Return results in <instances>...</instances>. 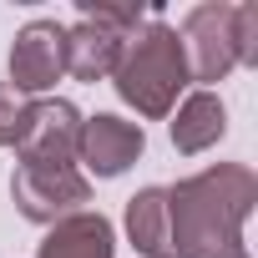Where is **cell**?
Instances as JSON below:
<instances>
[{
    "mask_svg": "<svg viewBox=\"0 0 258 258\" xmlns=\"http://www.w3.org/2000/svg\"><path fill=\"white\" fill-rule=\"evenodd\" d=\"M258 203V177L243 162H213L167 187V233L177 258H248L243 223Z\"/></svg>",
    "mask_w": 258,
    "mask_h": 258,
    "instance_id": "6da1fadb",
    "label": "cell"
},
{
    "mask_svg": "<svg viewBox=\"0 0 258 258\" xmlns=\"http://www.w3.org/2000/svg\"><path fill=\"white\" fill-rule=\"evenodd\" d=\"M111 81H116V96L126 106H137L142 116H152V121L167 116L177 106V91L192 81L177 26H167V21L152 16L142 31H132L116 71H111Z\"/></svg>",
    "mask_w": 258,
    "mask_h": 258,
    "instance_id": "7a4b0ae2",
    "label": "cell"
},
{
    "mask_svg": "<svg viewBox=\"0 0 258 258\" xmlns=\"http://www.w3.org/2000/svg\"><path fill=\"white\" fill-rule=\"evenodd\" d=\"M182 51H187V71L198 81H223L233 66H253L258 61V6L243 0H203L182 16Z\"/></svg>",
    "mask_w": 258,
    "mask_h": 258,
    "instance_id": "3957f363",
    "label": "cell"
},
{
    "mask_svg": "<svg viewBox=\"0 0 258 258\" xmlns=\"http://www.w3.org/2000/svg\"><path fill=\"white\" fill-rule=\"evenodd\" d=\"M11 198H16L21 218H31V223H61V218L81 213V203H91V182L76 167H16Z\"/></svg>",
    "mask_w": 258,
    "mask_h": 258,
    "instance_id": "277c9868",
    "label": "cell"
},
{
    "mask_svg": "<svg viewBox=\"0 0 258 258\" xmlns=\"http://www.w3.org/2000/svg\"><path fill=\"white\" fill-rule=\"evenodd\" d=\"M66 76V26L61 21H26L11 46V86L21 96L51 91Z\"/></svg>",
    "mask_w": 258,
    "mask_h": 258,
    "instance_id": "5b68a950",
    "label": "cell"
},
{
    "mask_svg": "<svg viewBox=\"0 0 258 258\" xmlns=\"http://www.w3.org/2000/svg\"><path fill=\"white\" fill-rule=\"evenodd\" d=\"M76 142H81V111L56 96V101H36L16 152H21V167H71Z\"/></svg>",
    "mask_w": 258,
    "mask_h": 258,
    "instance_id": "8992f818",
    "label": "cell"
},
{
    "mask_svg": "<svg viewBox=\"0 0 258 258\" xmlns=\"http://www.w3.org/2000/svg\"><path fill=\"white\" fill-rule=\"evenodd\" d=\"M147 147V132L137 121H121L111 111H96L81 121V142H76V157L96 172V177H121Z\"/></svg>",
    "mask_w": 258,
    "mask_h": 258,
    "instance_id": "52a82bcc",
    "label": "cell"
},
{
    "mask_svg": "<svg viewBox=\"0 0 258 258\" xmlns=\"http://www.w3.org/2000/svg\"><path fill=\"white\" fill-rule=\"evenodd\" d=\"M121 51H126V36H116L96 21H76L66 31V71L76 81H106L116 71Z\"/></svg>",
    "mask_w": 258,
    "mask_h": 258,
    "instance_id": "ba28073f",
    "label": "cell"
},
{
    "mask_svg": "<svg viewBox=\"0 0 258 258\" xmlns=\"http://www.w3.org/2000/svg\"><path fill=\"white\" fill-rule=\"evenodd\" d=\"M116 233L101 213H71L61 223H51V233L41 238V258H111Z\"/></svg>",
    "mask_w": 258,
    "mask_h": 258,
    "instance_id": "9c48e42d",
    "label": "cell"
},
{
    "mask_svg": "<svg viewBox=\"0 0 258 258\" xmlns=\"http://www.w3.org/2000/svg\"><path fill=\"white\" fill-rule=\"evenodd\" d=\"M228 132V106L218 91H192L182 106H177V121H172V147L182 157H198L208 147H218Z\"/></svg>",
    "mask_w": 258,
    "mask_h": 258,
    "instance_id": "30bf717a",
    "label": "cell"
},
{
    "mask_svg": "<svg viewBox=\"0 0 258 258\" xmlns=\"http://www.w3.org/2000/svg\"><path fill=\"white\" fill-rule=\"evenodd\" d=\"M126 238L147 258H177L167 233V187H142L126 198Z\"/></svg>",
    "mask_w": 258,
    "mask_h": 258,
    "instance_id": "8fae6325",
    "label": "cell"
},
{
    "mask_svg": "<svg viewBox=\"0 0 258 258\" xmlns=\"http://www.w3.org/2000/svg\"><path fill=\"white\" fill-rule=\"evenodd\" d=\"M31 111H36L31 96H21L11 81H0V147H21L26 126H31Z\"/></svg>",
    "mask_w": 258,
    "mask_h": 258,
    "instance_id": "7c38bea8",
    "label": "cell"
},
{
    "mask_svg": "<svg viewBox=\"0 0 258 258\" xmlns=\"http://www.w3.org/2000/svg\"><path fill=\"white\" fill-rule=\"evenodd\" d=\"M76 11H81V21H96V26L116 31V36H132V31H142V26H147V11H142V6H106V0H76Z\"/></svg>",
    "mask_w": 258,
    "mask_h": 258,
    "instance_id": "4fadbf2b",
    "label": "cell"
}]
</instances>
